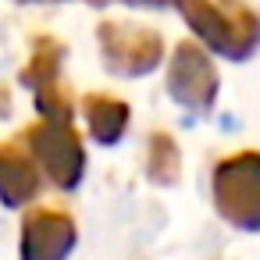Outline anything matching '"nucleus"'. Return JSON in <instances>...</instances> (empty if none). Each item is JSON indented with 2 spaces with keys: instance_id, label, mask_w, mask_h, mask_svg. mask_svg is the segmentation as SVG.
<instances>
[{
  "instance_id": "1",
  "label": "nucleus",
  "mask_w": 260,
  "mask_h": 260,
  "mask_svg": "<svg viewBox=\"0 0 260 260\" xmlns=\"http://www.w3.org/2000/svg\"><path fill=\"white\" fill-rule=\"evenodd\" d=\"M178 15L192 29L196 43L210 54L242 64L260 50V15L246 0H178Z\"/></svg>"
},
{
  "instance_id": "2",
  "label": "nucleus",
  "mask_w": 260,
  "mask_h": 260,
  "mask_svg": "<svg viewBox=\"0 0 260 260\" xmlns=\"http://www.w3.org/2000/svg\"><path fill=\"white\" fill-rule=\"evenodd\" d=\"M214 210L235 232H260V150H235L214 164Z\"/></svg>"
},
{
  "instance_id": "3",
  "label": "nucleus",
  "mask_w": 260,
  "mask_h": 260,
  "mask_svg": "<svg viewBox=\"0 0 260 260\" xmlns=\"http://www.w3.org/2000/svg\"><path fill=\"white\" fill-rule=\"evenodd\" d=\"M100 64L114 79H146L164 64V36L153 25L104 18L96 25Z\"/></svg>"
},
{
  "instance_id": "4",
  "label": "nucleus",
  "mask_w": 260,
  "mask_h": 260,
  "mask_svg": "<svg viewBox=\"0 0 260 260\" xmlns=\"http://www.w3.org/2000/svg\"><path fill=\"white\" fill-rule=\"evenodd\" d=\"M18 139L29 146L36 168L43 171V178L54 189L75 192L82 185L89 157H86V143H82V136L75 132L72 121H47V118H40V121L25 125Z\"/></svg>"
},
{
  "instance_id": "5",
  "label": "nucleus",
  "mask_w": 260,
  "mask_h": 260,
  "mask_svg": "<svg viewBox=\"0 0 260 260\" xmlns=\"http://www.w3.org/2000/svg\"><path fill=\"white\" fill-rule=\"evenodd\" d=\"M64 54H68L64 40H57V36H36L32 50H29V61L18 72V82L32 93L36 114L47 118V121H72L75 118L72 89L61 79Z\"/></svg>"
},
{
  "instance_id": "6",
  "label": "nucleus",
  "mask_w": 260,
  "mask_h": 260,
  "mask_svg": "<svg viewBox=\"0 0 260 260\" xmlns=\"http://www.w3.org/2000/svg\"><path fill=\"white\" fill-rule=\"evenodd\" d=\"M168 96L189 111V114H200L207 118L217 104V93H221V75H217V64L210 57V50L196 40H182L171 47V57H168Z\"/></svg>"
},
{
  "instance_id": "7",
  "label": "nucleus",
  "mask_w": 260,
  "mask_h": 260,
  "mask_svg": "<svg viewBox=\"0 0 260 260\" xmlns=\"http://www.w3.org/2000/svg\"><path fill=\"white\" fill-rule=\"evenodd\" d=\"M79 246V224L68 210L29 207L18 235V260H68Z\"/></svg>"
},
{
  "instance_id": "8",
  "label": "nucleus",
  "mask_w": 260,
  "mask_h": 260,
  "mask_svg": "<svg viewBox=\"0 0 260 260\" xmlns=\"http://www.w3.org/2000/svg\"><path fill=\"white\" fill-rule=\"evenodd\" d=\"M43 171L36 168L29 146L15 139H0V203L8 210H29L40 200Z\"/></svg>"
},
{
  "instance_id": "9",
  "label": "nucleus",
  "mask_w": 260,
  "mask_h": 260,
  "mask_svg": "<svg viewBox=\"0 0 260 260\" xmlns=\"http://www.w3.org/2000/svg\"><path fill=\"white\" fill-rule=\"evenodd\" d=\"M82 118H86L93 143L118 146L132 125V107H128V100H121L114 93H86L82 96Z\"/></svg>"
},
{
  "instance_id": "10",
  "label": "nucleus",
  "mask_w": 260,
  "mask_h": 260,
  "mask_svg": "<svg viewBox=\"0 0 260 260\" xmlns=\"http://www.w3.org/2000/svg\"><path fill=\"white\" fill-rule=\"evenodd\" d=\"M143 171L153 185L160 189H171L182 182V146L171 132L164 128H153L146 136V160H143Z\"/></svg>"
},
{
  "instance_id": "11",
  "label": "nucleus",
  "mask_w": 260,
  "mask_h": 260,
  "mask_svg": "<svg viewBox=\"0 0 260 260\" xmlns=\"http://www.w3.org/2000/svg\"><path fill=\"white\" fill-rule=\"evenodd\" d=\"M121 4H132V8H175L178 0H121Z\"/></svg>"
},
{
  "instance_id": "12",
  "label": "nucleus",
  "mask_w": 260,
  "mask_h": 260,
  "mask_svg": "<svg viewBox=\"0 0 260 260\" xmlns=\"http://www.w3.org/2000/svg\"><path fill=\"white\" fill-rule=\"evenodd\" d=\"M18 4H68V0H18ZM79 4H89V8H104L111 0H79Z\"/></svg>"
}]
</instances>
